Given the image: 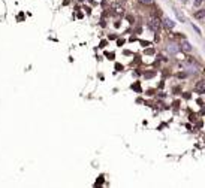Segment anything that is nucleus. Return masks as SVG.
Returning <instances> with one entry per match:
<instances>
[{
    "instance_id": "nucleus-3",
    "label": "nucleus",
    "mask_w": 205,
    "mask_h": 188,
    "mask_svg": "<svg viewBox=\"0 0 205 188\" xmlns=\"http://www.w3.org/2000/svg\"><path fill=\"white\" fill-rule=\"evenodd\" d=\"M196 91H198L199 94H204V93H205V82H204V81H199V82L196 84Z\"/></svg>"
},
{
    "instance_id": "nucleus-2",
    "label": "nucleus",
    "mask_w": 205,
    "mask_h": 188,
    "mask_svg": "<svg viewBox=\"0 0 205 188\" xmlns=\"http://www.w3.org/2000/svg\"><path fill=\"white\" fill-rule=\"evenodd\" d=\"M166 49H168L169 54H177V52L180 51V46H178L177 43H174V42H169L168 46H166Z\"/></svg>"
},
{
    "instance_id": "nucleus-9",
    "label": "nucleus",
    "mask_w": 205,
    "mask_h": 188,
    "mask_svg": "<svg viewBox=\"0 0 205 188\" xmlns=\"http://www.w3.org/2000/svg\"><path fill=\"white\" fill-rule=\"evenodd\" d=\"M201 3H202V0H195V5H196V6H199Z\"/></svg>"
},
{
    "instance_id": "nucleus-6",
    "label": "nucleus",
    "mask_w": 205,
    "mask_h": 188,
    "mask_svg": "<svg viewBox=\"0 0 205 188\" xmlns=\"http://www.w3.org/2000/svg\"><path fill=\"white\" fill-rule=\"evenodd\" d=\"M204 11H205V9H201L199 12H196V14H195V17H196L198 20H202V18H204Z\"/></svg>"
},
{
    "instance_id": "nucleus-7",
    "label": "nucleus",
    "mask_w": 205,
    "mask_h": 188,
    "mask_svg": "<svg viewBox=\"0 0 205 188\" xmlns=\"http://www.w3.org/2000/svg\"><path fill=\"white\" fill-rule=\"evenodd\" d=\"M187 72H189V73H196V67H192V66H187Z\"/></svg>"
},
{
    "instance_id": "nucleus-8",
    "label": "nucleus",
    "mask_w": 205,
    "mask_h": 188,
    "mask_svg": "<svg viewBox=\"0 0 205 188\" xmlns=\"http://www.w3.org/2000/svg\"><path fill=\"white\" fill-rule=\"evenodd\" d=\"M139 2L144 5H150V3H153V0H139Z\"/></svg>"
},
{
    "instance_id": "nucleus-5",
    "label": "nucleus",
    "mask_w": 205,
    "mask_h": 188,
    "mask_svg": "<svg viewBox=\"0 0 205 188\" xmlns=\"http://www.w3.org/2000/svg\"><path fill=\"white\" fill-rule=\"evenodd\" d=\"M163 23H165V27H166V29H174V26H175V23H174L172 20H169V18H165Z\"/></svg>"
},
{
    "instance_id": "nucleus-1",
    "label": "nucleus",
    "mask_w": 205,
    "mask_h": 188,
    "mask_svg": "<svg viewBox=\"0 0 205 188\" xmlns=\"http://www.w3.org/2000/svg\"><path fill=\"white\" fill-rule=\"evenodd\" d=\"M148 27H150L151 30H154V32H159V29H160V21H159V18H150Z\"/></svg>"
},
{
    "instance_id": "nucleus-4",
    "label": "nucleus",
    "mask_w": 205,
    "mask_h": 188,
    "mask_svg": "<svg viewBox=\"0 0 205 188\" xmlns=\"http://www.w3.org/2000/svg\"><path fill=\"white\" fill-rule=\"evenodd\" d=\"M183 51H186V52H190L192 51V45L187 42V40H184V42H181V46H180Z\"/></svg>"
}]
</instances>
